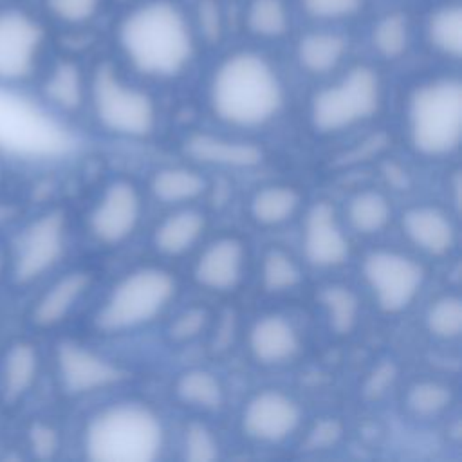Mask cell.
<instances>
[{
	"label": "cell",
	"instance_id": "cell-43",
	"mask_svg": "<svg viewBox=\"0 0 462 462\" xmlns=\"http://www.w3.org/2000/svg\"><path fill=\"white\" fill-rule=\"evenodd\" d=\"M4 180H5V161H4V157L0 153V186L4 184Z\"/></svg>",
	"mask_w": 462,
	"mask_h": 462
},
{
	"label": "cell",
	"instance_id": "cell-10",
	"mask_svg": "<svg viewBox=\"0 0 462 462\" xmlns=\"http://www.w3.org/2000/svg\"><path fill=\"white\" fill-rule=\"evenodd\" d=\"M363 273L384 312H401L417 296L424 271L408 256L392 251H374L363 262Z\"/></svg>",
	"mask_w": 462,
	"mask_h": 462
},
{
	"label": "cell",
	"instance_id": "cell-32",
	"mask_svg": "<svg viewBox=\"0 0 462 462\" xmlns=\"http://www.w3.org/2000/svg\"><path fill=\"white\" fill-rule=\"evenodd\" d=\"M103 0H42L43 14L63 25H81L90 22Z\"/></svg>",
	"mask_w": 462,
	"mask_h": 462
},
{
	"label": "cell",
	"instance_id": "cell-19",
	"mask_svg": "<svg viewBox=\"0 0 462 462\" xmlns=\"http://www.w3.org/2000/svg\"><path fill=\"white\" fill-rule=\"evenodd\" d=\"M184 150L189 157L200 162L220 164V166L249 168V166L260 164L263 159L262 150L254 144L227 141V139L208 135V134H195L188 137Z\"/></svg>",
	"mask_w": 462,
	"mask_h": 462
},
{
	"label": "cell",
	"instance_id": "cell-14",
	"mask_svg": "<svg viewBox=\"0 0 462 462\" xmlns=\"http://www.w3.org/2000/svg\"><path fill=\"white\" fill-rule=\"evenodd\" d=\"M305 254L314 265H339L348 256V242L343 236L334 209L327 202L314 204L305 222Z\"/></svg>",
	"mask_w": 462,
	"mask_h": 462
},
{
	"label": "cell",
	"instance_id": "cell-31",
	"mask_svg": "<svg viewBox=\"0 0 462 462\" xmlns=\"http://www.w3.org/2000/svg\"><path fill=\"white\" fill-rule=\"evenodd\" d=\"M319 300L325 305L330 318V325L336 332L345 334L354 327L359 307L357 298L352 291L339 285L325 287L319 292Z\"/></svg>",
	"mask_w": 462,
	"mask_h": 462
},
{
	"label": "cell",
	"instance_id": "cell-40",
	"mask_svg": "<svg viewBox=\"0 0 462 462\" xmlns=\"http://www.w3.org/2000/svg\"><path fill=\"white\" fill-rule=\"evenodd\" d=\"M200 32L208 42H217L222 34V14L215 0H200L197 7Z\"/></svg>",
	"mask_w": 462,
	"mask_h": 462
},
{
	"label": "cell",
	"instance_id": "cell-2",
	"mask_svg": "<svg viewBox=\"0 0 462 462\" xmlns=\"http://www.w3.org/2000/svg\"><path fill=\"white\" fill-rule=\"evenodd\" d=\"M282 101L283 90L274 69L256 52H235L213 74V110L231 125H263L280 110Z\"/></svg>",
	"mask_w": 462,
	"mask_h": 462
},
{
	"label": "cell",
	"instance_id": "cell-1",
	"mask_svg": "<svg viewBox=\"0 0 462 462\" xmlns=\"http://www.w3.org/2000/svg\"><path fill=\"white\" fill-rule=\"evenodd\" d=\"M117 40L132 65L150 76H177L193 54L188 20L170 0H150L132 9L119 23Z\"/></svg>",
	"mask_w": 462,
	"mask_h": 462
},
{
	"label": "cell",
	"instance_id": "cell-25",
	"mask_svg": "<svg viewBox=\"0 0 462 462\" xmlns=\"http://www.w3.org/2000/svg\"><path fill=\"white\" fill-rule=\"evenodd\" d=\"M206 188V180L186 168H168L157 171L152 189L164 202H182L199 197Z\"/></svg>",
	"mask_w": 462,
	"mask_h": 462
},
{
	"label": "cell",
	"instance_id": "cell-28",
	"mask_svg": "<svg viewBox=\"0 0 462 462\" xmlns=\"http://www.w3.org/2000/svg\"><path fill=\"white\" fill-rule=\"evenodd\" d=\"M177 395L193 406L202 408H218L222 402L220 383L213 374L204 370H189L182 374L177 381Z\"/></svg>",
	"mask_w": 462,
	"mask_h": 462
},
{
	"label": "cell",
	"instance_id": "cell-17",
	"mask_svg": "<svg viewBox=\"0 0 462 462\" xmlns=\"http://www.w3.org/2000/svg\"><path fill=\"white\" fill-rule=\"evenodd\" d=\"M244 269V245L235 238H220L213 242L199 258L195 278L209 289H233Z\"/></svg>",
	"mask_w": 462,
	"mask_h": 462
},
{
	"label": "cell",
	"instance_id": "cell-20",
	"mask_svg": "<svg viewBox=\"0 0 462 462\" xmlns=\"http://www.w3.org/2000/svg\"><path fill=\"white\" fill-rule=\"evenodd\" d=\"M406 235L430 254H446L455 242V231L448 217L437 208H413L402 217Z\"/></svg>",
	"mask_w": 462,
	"mask_h": 462
},
{
	"label": "cell",
	"instance_id": "cell-22",
	"mask_svg": "<svg viewBox=\"0 0 462 462\" xmlns=\"http://www.w3.org/2000/svg\"><path fill=\"white\" fill-rule=\"evenodd\" d=\"M346 42L337 32H310L298 43V60L303 69L314 74L332 70L343 58Z\"/></svg>",
	"mask_w": 462,
	"mask_h": 462
},
{
	"label": "cell",
	"instance_id": "cell-21",
	"mask_svg": "<svg viewBox=\"0 0 462 462\" xmlns=\"http://www.w3.org/2000/svg\"><path fill=\"white\" fill-rule=\"evenodd\" d=\"M249 346L256 359L263 363H282L298 352L300 339L287 319L282 316H265L253 325Z\"/></svg>",
	"mask_w": 462,
	"mask_h": 462
},
{
	"label": "cell",
	"instance_id": "cell-12",
	"mask_svg": "<svg viewBox=\"0 0 462 462\" xmlns=\"http://www.w3.org/2000/svg\"><path fill=\"white\" fill-rule=\"evenodd\" d=\"M141 202L135 188L117 180L110 184L88 215V229L103 244L125 240L135 227Z\"/></svg>",
	"mask_w": 462,
	"mask_h": 462
},
{
	"label": "cell",
	"instance_id": "cell-35",
	"mask_svg": "<svg viewBox=\"0 0 462 462\" xmlns=\"http://www.w3.org/2000/svg\"><path fill=\"white\" fill-rule=\"evenodd\" d=\"M451 402V392L439 383H419L408 393V406L420 415H433Z\"/></svg>",
	"mask_w": 462,
	"mask_h": 462
},
{
	"label": "cell",
	"instance_id": "cell-7",
	"mask_svg": "<svg viewBox=\"0 0 462 462\" xmlns=\"http://www.w3.org/2000/svg\"><path fill=\"white\" fill-rule=\"evenodd\" d=\"M67 220L63 211L51 209L29 220L13 236L7 253L9 280L25 287L47 274L63 256Z\"/></svg>",
	"mask_w": 462,
	"mask_h": 462
},
{
	"label": "cell",
	"instance_id": "cell-26",
	"mask_svg": "<svg viewBox=\"0 0 462 462\" xmlns=\"http://www.w3.org/2000/svg\"><path fill=\"white\" fill-rule=\"evenodd\" d=\"M300 204V195L287 186H271L260 189L253 202L251 213L260 224H280L296 211Z\"/></svg>",
	"mask_w": 462,
	"mask_h": 462
},
{
	"label": "cell",
	"instance_id": "cell-38",
	"mask_svg": "<svg viewBox=\"0 0 462 462\" xmlns=\"http://www.w3.org/2000/svg\"><path fill=\"white\" fill-rule=\"evenodd\" d=\"M206 321H208V312L204 309H189L186 312H182L170 327V336L171 339L175 341H186V339H191L195 337L204 327H206Z\"/></svg>",
	"mask_w": 462,
	"mask_h": 462
},
{
	"label": "cell",
	"instance_id": "cell-16",
	"mask_svg": "<svg viewBox=\"0 0 462 462\" xmlns=\"http://www.w3.org/2000/svg\"><path fill=\"white\" fill-rule=\"evenodd\" d=\"M40 354L31 341H13L0 359V399L7 406L23 401L36 384Z\"/></svg>",
	"mask_w": 462,
	"mask_h": 462
},
{
	"label": "cell",
	"instance_id": "cell-4",
	"mask_svg": "<svg viewBox=\"0 0 462 462\" xmlns=\"http://www.w3.org/2000/svg\"><path fill=\"white\" fill-rule=\"evenodd\" d=\"M410 137L424 155H444L457 148L462 126V85L442 78L413 90L408 105Z\"/></svg>",
	"mask_w": 462,
	"mask_h": 462
},
{
	"label": "cell",
	"instance_id": "cell-6",
	"mask_svg": "<svg viewBox=\"0 0 462 462\" xmlns=\"http://www.w3.org/2000/svg\"><path fill=\"white\" fill-rule=\"evenodd\" d=\"M175 292L173 278L161 269L146 267L123 278L96 314V327L117 332L137 327L157 316Z\"/></svg>",
	"mask_w": 462,
	"mask_h": 462
},
{
	"label": "cell",
	"instance_id": "cell-39",
	"mask_svg": "<svg viewBox=\"0 0 462 462\" xmlns=\"http://www.w3.org/2000/svg\"><path fill=\"white\" fill-rule=\"evenodd\" d=\"M29 446L36 457L49 458L56 453V449L60 446L58 431L45 422H36L29 430Z\"/></svg>",
	"mask_w": 462,
	"mask_h": 462
},
{
	"label": "cell",
	"instance_id": "cell-13",
	"mask_svg": "<svg viewBox=\"0 0 462 462\" xmlns=\"http://www.w3.org/2000/svg\"><path fill=\"white\" fill-rule=\"evenodd\" d=\"M298 422V404L289 395L274 390L254 395L244 411L245 433L263 442L283 440L296 430Z\"/></svg>",
	"mask_w": 462,
	"mask_h": 462
},
{
	"label": "cell",
	"instance_id": "cell-24",
	"mask_svg": "<svg viewBox=\"0 0 462 462\" xmlns=\"http://www.w3.org/2000/svg\"><path fill=\"white\" fill-rule=\"evenodd\" d=\"M428 38L431 45L453 58L462 52V9L458 4L439 7L428 22Z\"/></svg>",
	"mask_w": 462,
	"mask_h": 462
},
{
	"label": "cell",
	"instance_id": "cell-41",
	"mask_svg": "<svg viewBox=\"0 0 462 462\" xmlns=\"http://www.w3.org/2000/svg\"><path fill=\"white\" fill-rule=\"evenodd\" d=\"M339 433H341V430L336 420H323L310 431L307 446L309 448H327L339 439Z\"/></svg>",
	"mask_w": 462,
	"mask_h": 462
},
{
	"label": "cell",
	"instance_id": "cell-44",
	"mask_svg": "<svg viewBox=\"0 0 462 462\" xmlns=\"http://www.w3.org/2000/svg\"><path fill=\"white\" fill-rule=\"evenodd\" d=\"M14 2H20V0H0V7L9 5V4H14Z\"/></svg>",
	"mask_w": 462,
	"mask_h": 462
},
{
	"label": "cell",
	"instance_id": "cell-37",
	"mask_svg": "<svg viewBox=\"0 0 462 462\" xmlns=\"http://www.w3.org/2000/svg\"><path fill=\"white\" fill-rule=\"evenodd\" d=\"M363 0H301L307 14L319 20H341L356 14Z\"/></svg>",
	"mask_w": 462,
	"mask_h": 462
},
{
	"label": "cell",
	"instance_id": "cell-3",
	"mask_svg": "<svg viewBox=\"0 0 462 462\" xmlns=\"http://www.w3.org/2000/svg\"><path fill=\"white\" fill-rule=\"evenodd\" d=\"M161 446L162 426L157 415L135 402L99 411L85 431L87 457L97 462H150Z\"/></svg>",
	"mask_w": 462,
	"mask_h": 462
},
{
	"label": "cell",
	"instance_id": "cell-15",
	"mask_svg": "<svg viewBox=\"0 0 462 462\" xmlns=\"http://www.w3.org/2000/svg\"><path fill=\"white\" fill-rule=\"evenodd\" d=\"M92 276L85 271H72L51 283L31 307L29 319L38 328L60 325L88 291Z\"/></svg>",
	"mask_w": 462,
	"mask_h": 462
},
{
	"label": "cell",
	"instance_id": "cell-29",
	"mask_svg": "<svg viewBox=\"0 0 462 462\" xmlns=\"http://www.w3.org/2000/svg\"><path fill=\"white\" fill-rule=\"evenodd\" d=\"M348 215L357 231L375 233L386 226L390 218V206L381 193L363 191L352 199Z\"/></svg>",
	"mask_w": 462,
	"mask_h": 462
},
{
	"label": "cell",
	"instance_id": "cell-23",
	"mask_svg": "<svg viewBox=\"0 0 462 462\" xmlns=\"http://www.w3.org/2000/svg\"><path fill=\"white\" fill-rule=\"evenodd\" d=\"M204 229V218L197 211H180L168 217L155 231V245L166 254H180L189 249Z\"/></svg>",
	"mask_w": 462,
	"mask_h": 462
},
{
	"label": "cell",
	"instance_id": "cell-27",
	"mask_svg": "<svg viewBox=\"0 0 462 462\" xmlns=\"http://www.w3.org/2000/svg\"><path fill=\"white\" fill-rule=\"evenodd\" d=\"M245 22L258 36L278 38L289 29L287 7L282 0H251Z\"/></svg>",
	"mask_w": 462,
	"mask_h": 462
},
{
	"label": "cell",
	"instance_id": "cell-5",
	"mask_svg": "<svg viewBox=\"0 0 462 462\" xmlns=\"http://www.w3.org/2000/svg\"><path fill=\"white\" fill-rule=\"evenodd\" d=\"M47 45L49 29L40 11L25 0L0 7V87L18 88L34 81Z\"/></svg>",
	"mask_w": 462,
	"mask_h": 462
},
{
	"label": "cell",
	"instance_id": "cell-36",
	"mask_svg": "<svg viewBox=\"0 0 462 462\" xmlns=\"http://www.w3.org/2000/svg\"><path fill=\"white\" fill-rule=\"evenodd\" d=\"M184 457L189 462H211L218 457V446L209 430L199 422H191L186 430Z\"/></svg>",
	"mask_w": 462,
	"mask_h": 462
},
{
	"label": "cell",
	"instance_id": "cell-33",
	"mask_svg": "<svg viewBox=\"0 0 462 462\" xmlns=\"http://www.w3.org/2000/svg\"><path fill=\"white\" fill-rule=\"evenodd\" d=\"M428 328L439 337H455L462 328V303L457 296L439 298L428 310Z\"/></svg>",
	"mask_w": 462,
	"mask_h": 462
},
{
	"label": "cell",
	"instance_id": "cell-9",
	"mask_svg": "<svg viewBox=\"0 0 462 462\" xmlns=\"http://www.w3.org/2000/svg\"><path fill=\"white\" fill-rule=\"evenodd\" d=\"M379 105V78L365 65L354 67L337 85L319 90L312 101V123L321 132L341 130L372 116Z\"/></svg>",
	"mask_w": 462,
	"mask_h": 462
},
{
	"label": "cell",
	"instance_id": "cell-8",
	"mask_svg": "<svg viewBox=\"0 0 462 462\" xmlns=\"http://www.w3.org/2000/svg\"><path fill=\"white\" fill-rule=\"evenodd\" d=\"M90 97L99 123L114 132L146 135L155 126L153 101L116 74L110 63H99L92 74Z\"/></svg>",
	"mask_w": 462,
	"mask_h": 462
},
{
	"label": "cell",
	"instance_id": "cell-30",
	"mask_svg": "<svg viewBox=\"0 0 462 462\" xmlns=\"http://www.w3.org/2000/svg\"><path fill=\"white\" fill-rule=\"evenodd\" d=\"M408 20L401 13L383 16L372 32L375 51L384 58H399L408 47Z\"/></svg>",
	"mask_w": 462,
	"mask_h": 462
},
{
	"label": "cell",
	"instance_id": "cell-34",
	"mask_svg": "<svg viewBox=\"0 0 462 462\" xmlns=\"http://www.w3.org/2000/svg\"><path fill=\"white\" fill-rule=\"evenodd\" d=\"M262 278L267 291H283L300 282V271L289 254L280 249H273L263 260Z\"/></svg>",
	"mask_w": 462,
	"mask_h": 462
},
{
	"label": "cell",
	"instance_id": "cell-11",
	"mask_svg": "<svg viewBox=\"0 0 462 462\" xmlns=\"http://www.w3.org/2000/svg\"><path fill=\"white\" fill-rule=\"evenodd\" d=\"M56 372L63 390L70 395L88 393L126 377V372L74 341H61L58 345Z\"/></svg>",
	"mask_w": 462,
	"mask_h": 462
},
{
	"label": "cell",
	"instance_id": "cell-18",
	"mask_svg": "<svg viewBox=\"0 0 462 462\" xmlns=\"http://www.w3.org/2000/svg\"><path fill=\"white\" fill-rule=\"evenodd\" d=\"M40 90L45 101L58 110H78L85 99V79L79 65L69 58L52 61L42 74Z\"/></svg>",
	"mask_w": 462,
	"mask_h": 462
},
{
	"label": "cell",
	"instance_id": "cell-42",
	"mask_svg": "<svg viewBox=\"0 0 462 462\" xmlns=\"http://www.w3.org/2000/svg\"><path fill=\"white\" fill-rule=\"evenodd\" d=\"M393 375H395V370H393L392 365H388V363L381 365V366L372 374V377H370V381H368V384H366V392H368L370 395H379V393L393 381Z\"/></svg>",
	"mask_w": 462,
	"mask_h": 462
}]
</instances>
